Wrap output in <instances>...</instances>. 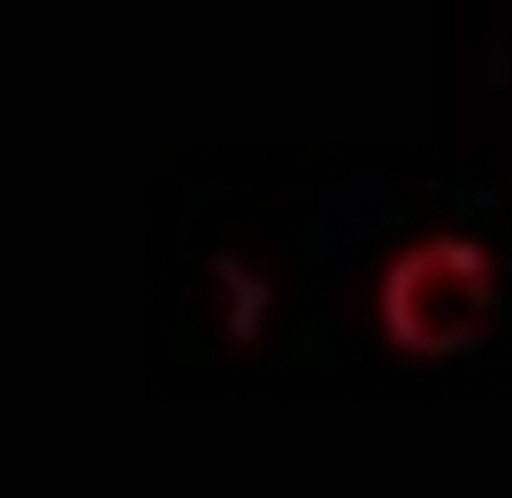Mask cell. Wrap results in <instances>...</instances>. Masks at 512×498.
I'll return each instance as SVG.
<instances>
[{"label": "cell", "instance_id": "6da1fadb", "mask_svg": "<svg viewBox=\"0 0 512 498\" xmlns=\"http://www.w3.org/2000/svg\"><path fill=\"white\" fill-rule=\"evenodd\" d=\"M490 298V262L481 248L437 239L394 264L385 282V319L406 346L440 353L481 328Z\"/></svg>", "mask_w": 512, "mask_h": 498}]
</instances>
